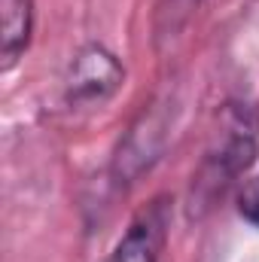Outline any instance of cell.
Instances as JSON below:
<instances>
[{
  "mask_svg": "<svg viewBox=\"0 0 259 262\" xmlns=\"http://www.w3.org/2000/svg\"><path fill=\"white\" fill-rule=\"evenodd\" d=\"M241 213H244L250 223L259 226V177L253 183H247L244 192H241Z\"/></svg>",
  "mask_w": 259,
  "mask_h": 262,
  "instance_id": "5",
  "label": "cell"
},
{
  "mask_svg": "<svg viewBox=\"0 0 259 262\" xmlns=\"http://www.w3.org/2000/svg\"><path fill=\"white\" fill-rule=\"evenodd\" d=\"M122 82H125V67L119 64V58L110 49L92 43L82 46L67 67L64 98L73 107H101L119 92Z\"/></svg>",
  "mask_w": 259,
  "mask_h": 262,
  "instance_id": "2",
  "label": "cell"
},
{
  "mask_svg": "<svg viewBox=\"0 0 259 262\" xmlns=\"http://www.w3.org/2000/svg\"><path fill=\"white\" fill-rule=\"evenodd\" d=\"M34 31L31 0H0V67L9 73L25 55Z\"/></svg>",
  "mask_w": 259,
  "mask_h": 262,
  "instance_id": "4",
  "label": "cell"
},
{
  "mask_svg": "<svg viewBox=\"0 0 259 262\" xmlns=\"http://www.w3.org/2000/svg\"><path fill=\"white\" fill-rule=\"evenodd\" d=\"M165 235H168V204L159 198L131 220L128 232L110 253V262H159Z\"/></svg>",
  "mask_w": 259,
  "mask_h": 262,
  "instance_id": "3",
  "label": "cell"
},
{
  "mask_svg": "<svg viewBox=\"0 0 259 262\" xmlns=\"http://www.w3.org/2000/svg\"><path fill=\"white\" fill-rule=\"evenodd\" d=\"M256 119L250 116V110H229L220 134H217V143L207 149L204 162H201V171L195 174L192 183V204L198 201V207H210V201L217 195L226 192V186L250 168V162L256 159Z\"/></svg>",
  "mask_w": 259,
  "mask_h": 262,
  "instance_id": "1",
  "label": "cell"
}]
</instances>
